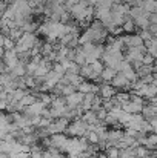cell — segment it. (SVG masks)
<instances>
[{
    "label": "cell",
    "instance_id": "6da1fadb",
    "mask_svg": "<svg viewBox=\"0 0 157 158\" xmlns=\"http://www.w3.org/2000/svg\"><path fill=\"white\" fill-rule=\"evenodd\" d=\"M88 132V124L85 121H82L80 118H76L72 121H69V124L65 129V135L66 137H83Z\"/></svg>",
    "mask_w": 157,
    "mask_h": 158
},
{
    "label": "cell",
    "instance_id": "7a4b0ae2",
    "mask_svg": "<svg viewBox=\"0 0 157 158\" xmlns=\"http://www.w3.org/2000/svg\"><path fill=\"white\" fill-rule=\"evenodd\" d=\"M109 85H111L112 88H116L117 91H125V92H129V91H131V86H133V83L128 81L126 77H125L122 72H116L114 77L109 80Z\"/></svg>",
    "mask_w": 157,
    "mask_h": 158
},
{
    "label": "cell",
    "instance_id": "3957f363",
    "mask_svg": "<svg viewBox=\"0 0 157 158\" xmlns=\"http://www.w3.org/2000/svg\"><path fill=\"white\" fill-rule=\"evenodd\" d=\"M2 61L5 63V66L8 68V71L19 61V58H17V52L14 51V49H8V51H5L3 54V57H2Z\"/></svg>",
    "mask_w": 157,
    "mask_h": 158
},
{
    "label": "cell",
    "instance_id": "277c9868",
    "mask_svg": "<svg viewBox=\"0 0 157 158\" xmlns=\"http://www.w3.org/2000/svg\"><path fill=\"white\" fill-rule=\"evenodd\" d=\"M66 138H68V137H66L63 132L52 134V135H50V137H48V140H50V148H55V149H59V151H60Z\"/></svg>",
    "mask_w": 157,
    "mask_h": 158
},
{
    "label": "cell",
    "instance_id": "5b68a950",
    "mask_svg": "<svg viewBox=\"0 0 157 158\" xmlns=\"http://www.w3.org/2000/svg\"><path fill=\"white\" fill-rule=\"evenodd\" d=\"M116 92H117V89L116 88H112L109 83H103V85H100L99 86V95L103 98V100H108V98H111V97H114L116 95Z\"/></svg>",
    "mask_w": 157,
    "mask_h": 158
},
{
    "label": "cell",
    "instance_id": "8992f818",
    "mask_svg": "<svg viewBox=\"0 0 157 158\" xmlns=\"http://www.w3.org/2000/svg\"><path fill=\"white\" fill-rule=\"evenodd\" d=\"M37 34H34V32H23L22 34V37L19 39L23 45H25V48L26 49H31L34 45H36V42H37Z\"/></svg>",
    "mask_w": 157,
    "mask_h": 158
},
{
    "label": "cell",
    "instance_id": "52a82bcc",
    "mask_svg": "<svg viewBox=\"0 0 157 158\" xmlns=\"http://www.w3.org/2000/svg\"><path fill=\"white\" fill-rule=\"evenodd\" d=\"M82 100H83V94L79 92V91H76V92H72L71 95H66V97H65V102H66V106H68V107H76V106H79L82 103Z\"/></svg>",
    "mask_w": 157,
    "mask_h": 158
},
{
    "label": "cell",
    "instance_id": "ba28073f",
    "mask_svg": "<svg viewBox=\"0 0 157 158\" xmlns=\"http://www.w3.org/2000/svg\"><path fill=\"white\" fill-rule=\"evenodd\" d=\"M148 74H156V64H140L136 69V75L137 78H142Z\"/></svg>",
    "mask_w": 157,
    "mask_h": 158
},
{
    "label": "cell",
    "instance_id": "9c48e42d",
    "mask_svg": "<svg viewBox=\"0 0 157 158\" xmlns=\"http://www.w3.org/2000/svg\"><path fill=\"white\" fill-rule=\"evenodd\" d=\"M140 114H142V117H143L145 120H148V118H151V117L157 115V106L151 105V103H145V105L142 106Z\"/></svg>",
    "mask_w": 157,
    "mask_h": 158
},
{
    "label": "cell",
    "instance_id": "30bf717a",
    "mask_svg": "<svg viewBox=\"0 0 157 158\" xmlns=\"http://www.w3.org/2000/svg\"><path fill=\"white\" fill-rule=\"evenodd\" d=\"M122 109L125 110V112H128V114H139L140 110H142V106L140 105H136V103H133V102H125V103H122Z\"/></svg>",
    "mask_w": 157,
    "mask_h": 158
},
{
    "label": "cell",
    "instance_id": "8fae6325",
    "mask_svg": "<svg viewBox=\"0 0 157 158\" xmlns=\"http://www.w3.org/2000/svg\"><path fill=\"white\" fill-rule=\"evenodd\" d=\"M114 74H116V69L114 68H111V66H103V69H102V72H100V78H102V81L105 83H109V80L114 77Z\"/></svg>",
    "mask_w": 157,
    "mask_h": 158
},
{
    "label": "cell",
    "instance_id": "7c38bea8",
    "mask_svg": "<svg viewBox=\"0 0 157 158\" xmlns=\"http://www.w3.org/2000/svg\"><path fill=\"white\" fill-rule=\"evenodd\" d=\"M25 64H26V63H23V61H17V63L9 69V72H11L14 77H23V75H25Z\"/></svg>",
    "mask_w": 157,
    "mask_h": 158
},
{
    "label": "cell",
    "instance_id": "4fadbf2b",
    "mask_svg": "<svg viewBox=\"0 0 157 158\" xmlns=\"http://www.w3.org/2000/svg\"><path fill=\"white\" fill-rule=\"evenodd\" d=\"M72 61H74L76 64H79V66H82V64H86V57H85V52L82 51L80 45L76 48V54H74V58H72Z\"/></svg>",
    "mask_w": 157,
    "mask_h": 158
},
{
    "label": "cell",
    "instance_id": "5bb4252c",
    "mask_svg": "<svg viewBox=\"0 0 157 158\" xmlns=\"http://www.w3.org/2000/svg\"><path fill=\"white\" fill-rule=\"evenodd\" d=\"M122 31H123V34H133V32H137V28H136L133 19H126V20L122 23Z\"/></svg>",
    "mask_w": 157,
    "mask_h": 158
},
{
    "label": "cell",
    "instance_id": "9a60e30c",
    "mask_svg": "<svg viewBox=\"0 0 157 158\" xmlns=\"http://www.w3.org/2000/svg\"><path fill=\"white\" fill-rule=\"evenodd\" d=\"M63 75L68 78L69 85H74V86H77V85H80V83L83 81V78H82L79 74H72V72H68V71H65V74H63Z\"/></svg>",
    "mask_w": 157,
    "mask_h": 158
},
{
    "label": "cell",
    "instance_id": "2e32d148",
    "mask_svg": "<svg viewBox=\"0 0 157 158\" xmlns=\"http://www.w3.org/2000/svg\"><path fill=\"white\" fill-rule=\"evenodd\" d=\"M28 107H29V110H31V112H33L34 115H40V114H42V110H43V109H45L46 106L43 105V103H42L40 100H36V102H34L33 105H29Z\"/></svg>",
    "mask_w": 157,
    "mask_h": 158
},
{
    "label": "cell",
    "instance_id": "e0dca14e",
    "mask_svg": "<svg viewBox=\"0 0 157 158\" xmlns=\"http://www.w3.org/2000/svg\"><path fill=\"white\" fill-rule=\"evenodd\" d=\"M22 34H23L22 28H19V26H14V28H11V29L8 31V35H6V37H9V39H12L14 42H17V40L22 37Z\"/></svg>",
    "mask_w": 157,
    "mask_h": 158
},
{
    "label": "cell",
    "instance_id": "ac0fdd59",
    "mask_svg": "<svg viewBox=\"0 0 157 158\" xmlns=\"http://www.w3.org/2000/svg\"><path fill=\"white\" fill-rule=\"evenodd\" d=\"M142 9L146 12H157V3L156 0H143Z\"/></svg>",
    "mask_w": 157,
    "mask_h": 158
},
{
    "label": "cell",
    "instance_id": "d6986e66",
    "mask_svg": "<svg viewBox=\"0 0 157 158\" xmlns=\"http://www.w3.org/2000/svg\"><path fill=\"white\" fill-rule=\"evenodd\" d=\"M119 158H137L136 157V151H134V148L119 149Z\"/></svg>",
    "mask_w": 157,
    "mask_h": 158
},
{
    "label": "cell",
    "instance_id": "ffe728a7",
    "mask_svg": "<svg viewBox=\"0 0 157 158\" xmlns=\"http://www.w3.org/2000/svg\"><path fill=\"white\" fill-rule=\"evenodd\" d=\"M122 74H123V75L126 77V80H128V81H131V83L137 80V75H136V71H134V69H133L131 66H129V68H126L125 71H122Z\"/></svg>",
    "mask_w": 157,
    "mask_h": 158
},
{
    "label": "cell",
    "instance_id": "44dd1931",
    "mask_svg": "<svg viewBox=\"0 0 157 158\" xmlns=\"http://www.w3.org/2000/svg\"><path fill=\"white\" fill-rule=\"evenodd\" d=\"M36 100H37V98H36L31 92H28V94H26V95H23V98L20 100V105L22 106H29V105H33Z\"/></svg>",
    "mask_w": 157,
    "mask_h": 158
},
{
    "label": "cell",
    "instance_id": "7402d4cb",
    "mask_svg": "<svg viewBox=\"0 0 157 158\" xmlns=\"http://www.w3.org/2000/svg\"><path fill=\"white\" fill-rule=\"evenodd\" d=\"M89 66H91V69H93L97 75H100V72H102V69H103V63H102L100 60H94L93 63H89Z\"/></svg>",
    "mask_w": 157,
    "mask_h": 158
},
{
    "label": "cell",
    "instance_id": "603a6c76",
    "mask_svg": "<svg viewBox=\"0 0 157 158\" xmlns=\"http://www.w3.org/2000/svg\"><path fill=\"white\" fill-rule=\"evenodd\" d=\"M17 58H19V61L28 63V61L31 60V51H29V49H26V51H22V52H19V54H17Z\"/></svg>",
    "mask_w": 157,
    "mask_h": 158
},
{
    "label": "cell",
    "instance_id": "cb8c5ba5",
    "mask_svg": "<svg viewBox=\"0 0 157 158\" xmlns=\"http://www.w3.org/2000/svg\"><path fill=\"white\" fill-rule=\"evenodd\" d=\"M76 91H77V86H74V85H65V86L62 88V95L66 97V95H71V94L76 92Z\"/></svg>",
    "mask_w": 157,
    "mask_h": 158
},
{
    "label": "cell",
    "instance_id": "d4e9b609",
    "mask_svg": "<svg viewBox=\"0 0 157 158\" xmlns=\"http://www.w3.org/2000/svg\"><path fill=\"white\" fill-rule=\"evenodd\" d=\"M103 152L108 155V158H119V149H117V148H114V146L106 148Z\"/></svg>",
    "mask_w": 157,
    "mask_h": 158
},
{
    "label": "cell",
    "instance_id": "484cf974",
    "mask_svg": "<svg viewBox=\"0 0 157 158\" xmlns=\"http://www.w3.org/2000/svg\"><path fill=\"white\" fill-rule=\"evenodd\" d=\"M112 5V0H96L94 8H103V9H109Z\"/></svg>",
    "mask_w": 157,
    "mask_h": 158
},
{
    "label": "cell",
    "instance_id": "4316f807",
    "mask_svg": "<svg viewBox=\"0 0 157 158\" xmlns=\"http://www.w3.org/2000/svg\"><path fill=\"white\" fill-rule=\"evenodd\" d=\"M137 34H139V37H140L143 42H148V40H151V39H156V37H153V35L148 32V29H139Z\"/></svg>",
    "mask_w": 157,
    "mask_h": 158
},
{
    "label": "cell",
    "instance_id": "83f0119b",
    "mask_svg": "<svg viewBox=\"0 0 157 158\" xmlns=\"http://www.w3.org/2000/svg\"><path fill=\"white\" fill-rule=\"evenodd\" d=\"M51 69L55 72V74H59V75H63V74H65V71H66V69H65V68H63V66H62L59 61H54V63H52Z\"/></svg>",
    "mask_w": 157,
    "mask_h": 158
},
{
    "label": "cell",
    "instance_id": "f1b7e54d",
    "mask_svg": "<svg viewBox=\"0 0 157 158\" xmlns=\"http://www.w3.org/2000/svg\"><path fill=\"white\" fill-rule=\"evenodd\" d=\"M14 43H15V42H14L12 39L5 37V39H3V45H2V46H3V49H5V51H8V49H14Z\"/></svg>",
    "mask_w": 157,
    "mask_h": 158
},
{
    "label": "cell",
    "instance_id": "f546056e",
    "mask_svg": "<svg viewBox=\"0 0 157 158\" xmlns=\"http://www.w3.org/2000/svg\"><path fill=\"white\" fill-rule=\"evenodd\" d=\"M142 64H156V58L150 54H143L142 57Z\"/></svg>",
    "mask_w": 157,
    "mask_h": 158
},
{
    "label": "cell",
    "instance_id": "4dcf8cb0",
    "mask_svg": "<svg viewBox=\"0 0 157 158\" xmlns=\"http://www.w3.org/2000/svg\"><path fill=\"white\" fill-rule=\"evenodd\" d=\"M9 151H11V144L6 143L3 138H0V152L2 154H9Z\"/></svg>",
    "mask_w": 157,
    "mask_h": 158
},
{
    "label": "cell",
    "instance_id": "1f68e13d",
    "mask_svg": "<svg viewBox=\"0 0 157 158\" xmlns=\"http://www.w3.org/2000/svg\"><path fill=\"white\" fill-rule=\"evenodd\" d=\"M106 114H108V112L105 110L103 107H99V109L96 110V117H97V120H99V121H103L105 117H106Z\"/></svg>",
    "mask_w": 157,
    "mask_h": 158
},
{
    "label": "cell",
    "instance_id": "d6a6232c",
    "mask_svg": "<svg viewBox=\"0 0 157 158\" xmlns=\"http://www.w3.org/2000/svg\"><path fill=\"white\" fill-rule=\"evenodd\" d=\"M146 29H148V32H150L153 37H156V34H157V23H150Z\"/></svg>",
    "mask_w": 157,
    "mask_h": 158
},
{
    "label": "cell",
    "instance_id": "836d02e7",
    "mask_svg": "<svg viewBox=\"0 0 157 158\" xmlns=\"http://www.w3.org/2000/svg\"><path fill=\"white\" fill-rule=\"evenodd\" d=\"M148 22L150 23H157V12H150L148 14Z\"/></svg>",
    "mask_w": 157,
    "mask_h": 158
},
{
    "label": "cell",
    "instance_id": "e575fe53",
    "mask_svg": "<svg viewBox=\"0 0 157 158\" xmlns=\"http://www.w3.org/2000/svg\"><path fill=\"white\" fill-rule=\"evenodd\" d=\"M6 6H8V2H5V0H0V17H2L3 11L6 9Z\"/></svg>",
    "mask_w": 157,
    "mask_h": 158
},
{
    "label": "cell",
    "instance_id": "d590c367",
    "mask_svg": "<svg viewBox=\"0 0 157 158\" xmlns=\"http://www.w3.org/2000/svg\"><path fill=\"white\" fill-rule=\"evenodd\" d=\"M29 158H42V152H29Z\"/></svg>",
    "mask_w": 157,
    "mask_h": 158
},
{
    "label": "cell",
    "instance_id": "8d00e7d4",
    "mask_svg": "<svg viewBox=\"0 0 157 158\" xmlns=\"http://www.w3.org/2000/svg\"><path fill=\"white\" fill-rule=\"evenodd\" d=\"M3 72H8V68L5 66L3 61H0V74H3Z\"/></svg>",
    "mask_w": 157,
    "mask_h": 158
},
{
    "label": "cell",
    "instance_id": "74e56055",
    "mask_svg": "<svg viewBox=\"0 0 157 158\" xmlns=\"http://www.w3.org/2000/svg\"><path fill=\"white\" fill-rule=\"evenodd\" d=\"M5 107H6V102L0 100V110H5Z\"/></svg>",
    "mask_w": 157,
    "mask_h": 158
},
{
    "label": "cell",
    "instance_id": "f35d334b",
    "mask_svg": "<svg viewBox=\"0 0 157 158\" xmlns=\"http://www.w3.org/2000/svg\"><path fill=\"white\" fill-rule=\"evenodd\" d=\"M97 158H108V155H106L105 152H99V154H97Z\"/></svg>",
    "mask_w": 157,
    "mask_h": 158
},
{
    "label": "cell",
    "instance_id": "ab89813d",
    "mask_svg": "<svg viewBox=\"0 0 157 158\" xmlns=\"http://www.w3.org/2000/svg\"><path fill=\"white\" fill-rule=\"evenodd\" d=\"M3 39H5V35H3V34H2V32H0V46H2V45H3Z\"/></svg>",
    "mask_w": 157,
    "mask_h": 158
},
{
    "label": "cell",
    "instance_id": "60d3db41",
    "mask_svg": "<svg viewBox=\"0 0 157 158\" xmlns=\"http://www.w3.org/2000/svg\"><path fill=\"white\" fill-rule=\"evenodd\" d=\"M3 54H5V49H3V46H0V58L3 57Z\"/></svg>",
    "mask_w": 157,
    "mask_h": 158
},
{
    "label": "cell",
    "instance_id": "b9f144b4",
    "mask_svg": "<svg viewBox=\"0 0 157 158\" xmlns=\"http://www.w3.org/2000/svg\"><path fill=\"white\" fill-rule=\"evenodd\" d=\"M0 158H8V154H2L0 152Z\"/></svg>",
    "mask_w": 157,
    "mask_h": 158
}]
</instances>
